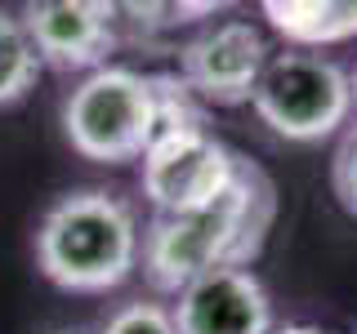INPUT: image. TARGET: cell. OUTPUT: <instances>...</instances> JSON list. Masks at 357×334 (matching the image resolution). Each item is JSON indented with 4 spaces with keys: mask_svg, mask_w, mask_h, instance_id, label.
Wrapping results in <instances>:
<instances>
[{
    "mask_svg": "<svg viewBox=\"0 0 357 334\" xmlns=\"http://www.w3.org/2000/svg\"><path fill=\"white\" fill-rule=\"evenodd\" d=\"M143 196L156 214H188V209L210 205L223 187L232 183L241 156L228 152L210 129H188L156 138L143 152Z\"/></svg>",
    "mask_w": 357,
    "mask_h": 334,
    "instance_id": "5",
    "label": "cell"
},
{
    "mask_svg": "<svg viewBox=\"0 0 357 334\" xmlns=\"http://www.w3.org/2000/svg\"><path fill=\"white\" fill-rule=\"evenodd\" d=\"M349 98H353V116H357V63H353V72H349Z\"/></svg>",
    "mask_w": 357,
    "mask_h": 334,
    "instance_id": "16",
    "label": "cell"
},
{
    "mask_svg": "<svg viewBox=\"0 0 357 334\" xmlns=\"http://www.w3.org/2000/svg\"><path fill=\"white\" fill-rule=\"evenodd\" d=\"M121 14H130L134 27L143 31H170V27H188V22H201V18H215L219 5H121Z\"/></svg>",
    "mask_w": 357,
    "mask_h": 334,
    "instance_id": "13",
    "label": "cell"
},
{
    "mask_svg": "<svg viewBox=\"0 0 357 334\" xmlns=\"http://www.w3.org/2000/svg\"><path fill=\"white\" fill-rule=\"evenodd\" d=\"M264 18L295 49H321L357 36V0H264Z\"/></svg>",
    "mask_w": 357,
    "mask_h": 334,
    "instance_id": "9",
    "label": "cell"
},
{
    "mask_svg": "<svg viewBox=\"0 0 357 334\" xmlns=\"http://www.w3.org/2000/svg\"><path fill=\"white\" fill-rule=\"evenodd\" d=\"M143 232L134 209L103 187H81L54 200L36 232V263L59 289L107 294L139 267Z\"/></svg>",
    "mask_w": 357,
    "mask_h": 334,
    "instance_id": "2",
    "label": "cell"
},
{
    "mask_svg": "<svg viewBox=\"0 0 357 334\" xmlns=\"http://www.w3.org/2000/svg\"><path fill=\"white\" fill-rule=\"evenodd\" d=\"M268 58L273 54H268L264 31L255 22L223 18V22H210L201 36H192L178 49V76L201 103L241 107L255 98Z\"/></svg>",
    "mask_w": 357,
    "mask_h": 334,
    "instance_id": "6",
    "label": "cell"
},
{
    "mask_svg": "<svg viewBox=\"0 0 357 334\" xmlns=\"http://www.w3.org/2000/svg\"><path fill=\"white\" fill-rule=\"evenodd\" d=\"M331 187H335V200L357 218V120L340 134L335 143V156H331Z\"/></svg>",
    "mask_w": 357,
    "mask_h": 334,
    "instance_id": "14",
    "label": "cell"
},
{
    "mask_svg": "<svg viewBox=\"0 0 357 334\" xmlns=\"http://www.w3.org/2000/svg\"><path fill=\"white\" fill-rule=\"evenodd\" d=\"M178 334H273V299L250 267H215L174 294Z\"/></svg>",
    "mask_w": 357,
    "mask_h": 334,
    "instance_id": "8",
    "label": "cell"
},
{
    "mask_svg": "<svg viewBox=\"0 0 357 334\" xmlns=\"http://www.w3.org/2000/svg\"><path fill=\"white\" fill-rule=\"evenodd\" d=\"M116 14L121 5H103V0H45L22 9V27L40 63L59 72H98L121 40Z\"/></svg>",
    "mask_w": 357,
    "mask_h": 334,
    "instance_id": "7",
    "label": "cell"
},
{
    "mask_svg": "<svg viewBox=\"0 0 357 334\" xmlns=\"http://www.w3.org/2000/svg\"><path fill=\"white\" fill-rule=\"evenodd\" d=\"M63 134L72 152L98 165L143 161L152 143V85L134 67L85 72L63 98Z\"/></svg>",
    "mask_w": 357,
    "mask_h": 334,
    "instance_id": "3",
    "label": "cell"
},
{
    "mask_svg": "<svg viewBox=\"0 0 357 334\" xmlns=\"http://www.w3.org/2000/svg\"><path fill=\"white\" fill-rule=\"evenodd\" d=\"M148 85H152V143L170 138V134L206 129V103L188 89V81L178 72H156L148 76Z\"/></svg>",
    "mask_w": 357,
    "mask_h": 334,
    "instance_id": "10",
    "label": "cell"
},
{
    "mask_svg": "<svg viewBox=\"0 0 357 334\" xmlns=\"http://www.w3.org/2000/svg\"><path fill=\"white\" fill-rule=\"evenodd\" d=\"M273 334H326L317 326H273Z\"/></svg>",
    "mask_w": 357,
    "mask_h": 334,
    "instance_id": "15",
    "label": "cell"
},
{
    "mask_svg": "<svg viewBox=\"0 0 357 334\" xmlns=\"http://www.w3.org/2000/svg\"><path fill=\"white\" fill-rule=\"evenodd\" d=\"M255 116L286 143H321L331 134H344L353 120L349 72L335 58L304 49L273 54L259 76V89L250 98Z\"/></svg>",
    "mask_w": 357,
    "mask_h": 334,
    "instance_id": "4",
    "label": "cell"
},
{
    "mask_svg": "<svg viewBox=\"0 0 357 334\" xmlns=\"http://www.w3.org/2000/svg\"><path fill=\"white\" fill-rule=\"evenodd\" d=\"M98 334H178V326H174L170 308L152 303V299H134L121 312H112Z\"/></svg>",
    "mask_w": 357,
    "mask_h": 334,
    "instance_id": "12",
    "label": "cell"
},
{
    "mask_svg": "<svg viewBox=\"0 0 357 334\" xmlns=\"http://www.w3.org/2000/svg\"><path fill=\"white\" fill-rule=\"evenodd\" d=\"M40 67L45 63H40L36 45L27 36V27H22V18L0 9V107L18 103V98L36 85Z\"/></svg>",
    "mask_w": 357,
    "mask_h": 334,
    "instance_id": "11",
    "label": "cell"
},
{
    "mask_svg": "<svg viewBox=\"0 0 357 334\" xmlns=\"http://www.w3.org/2000/svg\"><path fill=\"white\" fill-rule=\"evenodd\" d=\"M277 218V187L255 161L237 165L232 183L201 209L152 214L143 228L139 267L156 294H178L215 267H250L264 254Z\"/></svg>",
    "mask_w": 357,
    "mask_h": 334,
    "instance_id": "1",
    "label": "cell"
}]
</instances>
